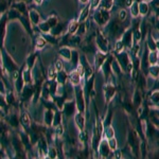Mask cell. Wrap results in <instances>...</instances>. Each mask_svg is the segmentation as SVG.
I'll return each instance as SVG.
<instances>
[{"label":"cell","mask_w":159,"mask_h":159,"mask_svg":"<svg viewBox=\"0 0 159 159\" xmlns=\"http://www.w3.org/2000/svg\"><path fill=\"white\" fill-rule=\"evenodd\" d=\"M30 16H31V19L34 24H38L39 22V15L37 14L35 11H32L30 13Z\"/></svg>","instance_id":"5b68a950"},{"label":"cell","mask_w":159,"mask_h":159,"mask_svg":"<svg viewBox=\"0 0 159 159\" xmlns=\"http://www.w3.org/2000/svg\"><path fill=\"white\" fill-rule=\"evenodd\" d=\"M109 143H110V145H111V148H116V147H115V144H116V141H115V139H112Z\"/></svg>","instance_id":"7402d4cb"},{"label":"cell","mask_w":159,"mask_h":159,"mask_svg":"<svg viewBox=\"0 0 159 159\" xmlns=\"http://www.w3.org/2000/svg\"><path fill=\"white\" fill-rule=\"evenodd\" d=\"M61 55L66 56V57H70V53H69V50L68 49H63L61 51Z\"/></svg>","instance_id":"2e32d148"},{"label":"cell","mask_w":159,"mask_h":159,"mask_svg":"<svg viewBox=\"0 0 159 159\" xmlns=\"http://www.w3.org/2000/svg\"><path fill=\"white\" fill-rule=\"evenodd\" d=\"M51 118H52V114H51V111H47V114H46V122L47 123H51Z\"/></svg>","instance_id":"4fadbf2b"},{"label":"cell","mask_w":159,"mask_h":159,"mask_svg":"<svg viewBox=\"0 0 159 159\" xmlns=\"http://www.w3.org/2000/svg\"><path fill=\"white\" fill-rule=\"evenodd\" d=\"M75 120H76V124L79 125V127L81 129H83L84 127V118L82 115H78V116L75 117Z\"/></svg>","instance_id":"277c9868"},{"label":"cell","mask_w":159,"mask_h":159,"mask_svg":"<svg viewBox=\"0 0 159 159\" xmlns=\"http://www.w3.org/2000/svg\"><path fill=\"white\" fill-rule=\"evenodd\" d=\"M109 18V14L107 11H105V10H101L98 14H97V20H98L99 24L101 25H104L105 22L108 20Z\"/></svg>","instance_id":"6da1fadb"},{"label":"cell","mask_w":159,"mask_h":159,"mask_svg":"<svg viewBox=\"0 0 159 159\" xmlns=\"http://www.w3.org/2000/svg\"><path fill=\"white\" fill-rule=\"evenodd\" d=\"M151 72L154 73V75L155 76H157V72H158V68H156V67H154L152 70H151Z\"/></svg>","instance_id":"44dd1931"},{"label":"cell","mask_w":159,"mask_h":159,"mask_svg":"<svg viewBox=\"0 0 159 159\" xmlns=\"http://www.w3.org/2000/svg\"><path fill=\"white\" fill-rule=\"evenodd\" d=\"M65 111H66V114H67L68 116L72 115V114H73V111H74V105H73L72 103L66 104V106H65Z\"/></svg>","instance_id":"3957f363"},{"label":"cell","mask_w":159,"mask_h":159,"mask_svg":"<svg viewBox=\"0 0 159 159\" xmlns=\"http://www.w3.org/2000/svg\"><path fill=\"white\" fill-rule=\"evenodd\" d=\"M132 14L134 15V16H136V15L138 14V9H137V4L136 3L132 7Z\"/></svg>","instance_id":"e0dca14e"},{"label":"cell","mask_w":159,"mask_h":159,"mask_svg":"<svg viewBox=\"0 0 159 159\" xmlns=\"http://www.w3.org/2000/svg\"><path fill=\"white\" fill-rule=\"evenodd\" d=\"M104 58H105V55H103L102 53H100V54L97 55V65H98V66H101L102 64H103Z\"/></svg>","instance_id":"ba28073f"},{"label":"cell","mask_w":159,"mask_h":159,"mask_svg":"<svg viewBox=\"0 0 159 159\" xmlns=\"http://www.w3.org/2000/svg\"><path fill=\"white\" fill-rule=\"evenodd\" d=\"M87 14H88V7H87V9H85V10H84L83 12H82L81 16H80V19H81V20H84V19L86 18Z\"/></svg>","instance_id":"7c38bea8"},{"label":"cell","mask_w":159,"mask_h":159,"mask_svg":"<svg viewBox=\"0 0 159 159\" xmlns=\"http://www.w3.org/2000/svg\"><path fill=\"white\" fill-rule=\"evenodd\" d=\"M158 27H159V22H158Z\"/></svg>","instance_id":"d4e9b609"},{"label":"cell","mask_w":159,"mask_h":159,"mask_svg":"<svg viewBox=\"0 0 159 159\" xmlns=\"http://www.w3.org/2000/svg\"><path fill=\"white\" fill-rule=\"evenodd\" d=\"M147 12H148V6H147V3H144V2H142V3L140 4V13L141 14H147Z\"/></svg>","instance_id":"9c48e42d"},{"label":"cell","mask_w":159,"mask_h":159,"mask_svg":"<svg viewBox=\"0 0 159 159\" xmlns=\"http://www.w3.org/2000/svg\"><path fill=\"white\" fill-rule=\"evenodd\" d=\"M49 78L50 79H54L55 78V71L53 70V69L49 70Z\"/></svg>","instance_id":"ac0fdd59"},{"label":"cell","mask_w":159,"mask_h":159,"mask_svg":"<svg viewBox=\"0 0 159 159\" xmlns=\"http://www.w3.org/2000/svg\"><path fill=\"white\" fill-rule=\"evenodd\" d=\"M114 92H115V88L112 86H107V88H106V97L107 98H111L112 97V94H114Z\"/></svg>","instance_id":"8992f818"},{"label":"cell","mask_w":159,"mask_h":159,"mask_svg":"<svg viewBox=\"0 0 159 159\" xmlns=\"http://www.w3.org/2000/svg\"><path fill=\"white\" fill-rule=\"evenodd\" d=\"M124 43L126 46H129L130 45V32H127L126 35L124 36Z\"/></svg>","instance_id":"30bf717a"},{"label":"cell","mask_w":159,"mask_h":159,"mask_svg":"<svg viewBox=\"0 0 159 159\" xmlns=\"http://www.w3.org/2000/svg\"><path fill=\"white\" fill-rule=\"evenodd\" d=\"M60 122H61V115L57 112V114L55 115V119H54V125H58V124H60Z\"/></svg>","instance_id":"5bb4252c"},{"label":"cell","mask_w":159,"mask_h":159,"mask_svg":"<svg viewBox=\"0 0 159 159\" xmlns=\"http://www.w3.org/2000/svg\"><path fill=\"white\" fill-rule=\"evenodd\" d=\"M43 46H45V40H43V38H38V40H37V47L38 48H43Z\"/></svg>","instance_id":"9a60e30c"},{"label":"cell","mask_w":159,"mask_h":159,"mask_svg":"<svg viewBox=\"0 0 159 159\" xmlns=\"http://www.w3.org/2000/svg\"><path fill=\"white\" fill-rule=\"evenodd\" d=\"M78 30V22L76 21H72L69 25V32L70 33H74V31Z\"/></svg>","instance_id":"52a82bcc"},{"label":"cell","mask_w":159,"mask_h":159,"mask_svg":"<svg viewBox=\"0 0 159 159\" xmlns=\"http://www.w3.org/2000/svg\"><path fill=\"white\" fill-rule=\"evenodd\" d=\"M70 80L72 82V84L74 85H78L80 83V73L78 71H74V72L71 73V76H70Z\"/></svg>","instance_id":"7a4b0ae2"},{"label":"cell","mask_w":159,"mask_h":159,"mask_svg":"<svg viewBox=\"0 0 159 159\" xmlns=\"http://www.w3.org/2000/svg\"><path fill=\"white\" fill-rule=\"evenodd\" d=\"M111 1L112 0H104L103 3H102V7H104L105 9H109L111 7Z\"/></svg>","instance_id":"8fae6325"},{"label":"cell","mask_w":159,"mask_h":159,"mask_svg":"<svg viewBox=\"0 0 159 159\" xmlns=\"http://www.w3.org/2000/svg\"><path fill=\"white\" fill-rule=\"evenodd\" d=\"M35 2H36V3H40V2L43 1V0H34Z\"/></svg>","instance_id":"cb8c5ba5"},{"label":"cell","mask_w":159,"mask_h":159,"mask_svg":"<svg viewBox=\"0 0 159 159\" xmlns=\"http://www.w3.org/2000/svg\"><path fill=\"white\" fill-rule=\"evenodd\" d=\"M80 1H81L82 3H86V2L88 1V0H80Z\"/></svg>","instance_id":"603a6c76"},{"label":"cell","mask_w":159,"mask_h":159,"mask_svg":"<svg viewBox=\"0 0 159 159\" xmlns=\"http://www.w3.org/2000/svg\"><path fill=\"white\" fill-rule=\"evenodd\" d=\"M125 17H126V12L125 11H121V13H120V19H124Z\"/></svg>","instance_id":"ffe728a7"},{"label":"cell","mask_w":159,"mask_h":159,"mask_svg":"<svg viewBox=\"0 0 159 159\" xmlns=\"http://www.w3.org/2000/svg\"><path fill=\"white\" fill-rule=\"evenodd\" d=\"M55 66H56V69H57L58 71H61V61H56Z\"/></svg>","instance_id":"d6986e66"}]
</instances>
